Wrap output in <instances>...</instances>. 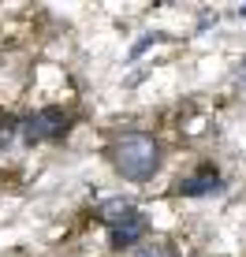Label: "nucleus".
Listing matches in <instances>:
<instances>
[{"label": "nucleus", "mask_w": 246, "mask_h": 257, "mask_svg": "<svg viewBox=\"0 0 246 257\" xmlns=\"http://www.w3.org/2000/svg\"><path fill=\"white\" fill-rule=\"evenodd\" d=\"M142 235H146V216H142L138 209H131L127 216H123L119 224H112V231H108V238H112V246H116V250H123V246H135Z\"/></svg>", "instance_id": "obj_4"}, {"label": "nucleus", "mask_w": 246, "mask_h": 257, "mask_svg": "<svg viewBox=\"0 0 246 257\" xmlns=\"http://www.w3.org/2000/svg\"><path fill=\"white\" fill-rule=\"evenodd\" d=\"M127 212H131V205H127V201H123V198H112V201H104V205L97 209V216H101L104 224L112 227V224H119V220L127 216Z\"/></svg>", "instance_id": "obj_5"}, {"label": "nucleus", "mask_w": 246, "mask_h": 257, "mask_svg": "<svg viewBox=\"0 0 246 257\" xmlns=\"http://www.w3.org/2000/svg\"><path fill=\"white\" fill-rule=\"evenodd\" d=\"M131 257H175V250L168 242H146V246H138Z\"/></svg>", "instance_id": "obj_6"}, {"label": "nucleus", "mask_w": 246, "mask_h": 257, "mask_svg": "<svg viewBox=\"0 0 246 257\" xmlns=\"http://www.w3.org/2000/svg\"><path fill=\"white\" fill-rule=\"evenodd\" d=\"M64 131H67V116L60 108H41V112H34V116L23 123L26 142H52V138L64 135Z\"/></svg>", "instance_id": "obj_2"}, {"label": "nucleus", "mask_w": 246, "mask_h": 257, "mask_svg": "<svg viewBox=\"0 0 246 257\" xmlns=\"http://www.w3.org/2000/svg\"><path fill=\"white\" fill-rule=\"evenodd\" d=\"M242 82H246V75H242Z\"/></svg>", "instance_id": "obj_7"}, {"label": "nucleus", "mask_w": 246, "mask_h": 257, "mask_svg": "<svg viewBox=\"0 0 246 257\" xmlns=\"http://www.w3.org/2000/svg\"><path fill=\"white\" fill-rule=\"evenodd\" d=\"M112 164H116V172L123 179L146 183V179H153V172L161 168V146L149 135H142V131H131V135L116 138V146H112Z\"/></svg>", "instance_id": "obj_1"}, {"label": "nucleus", "mask_w": 246, "mask_h": 257, "mask_svg": "<svg viewBox=\"0 0 246 257\" xmlns=\"http://www.w3.org/2000/svg\"><path fill=\"white\" fill-rule=\"evenodd\" d=\"M224 187V179H220V172L216 168H198V175H190V179H179V194H187V198H205V194H216Z\"/></svg>", "instance_id": "obj_3"}]
</instances>
